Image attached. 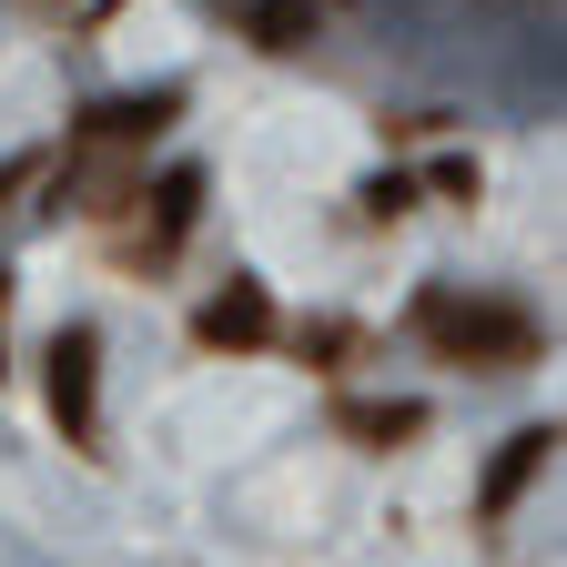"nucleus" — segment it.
Segmentation results:
<instances>
[{"label":"nucleus","mask_w":567,"mask_h":567,"mask_svg":"<svg viewBox=\"0 0 567 567\" xmlns=\"http://www.w3.org/2000/svg\"><path fill=\"white\" fill-rule=\"evenodd\" d=\"M0 315H11V274H0Z\"/></svg>","instance_id":"9b49d317"},{"label":"nucleus","mask_w":567,"mask_h":567,"mask_svg":"<svg viewBox=\"0 0 567 567\" xmlns=\"http://www.w3.org/2000/svg\"><path fill=\"white\" fill-rule=\"evenodd\" d=\"M173 112H183L173 82H163V92H132V102H92V112H82V142H102V153H132V142H153Z\"/></svg>","instance_id":"423d86ee"},{"label":"nucleus","mask_w":567,"mask_h":567,"mask_svg":"<svg viewBox=\"0 0 567 567\" xmlns=\"http://www.w3.org/2000/svg\"><path fill=\"white\" fill-rule=\"evenodd\" d=\"M425 183H436L446 203H476V163H466V153H446V163H436V173H425Z\"/></svg>","instance_id":"9d476101"},{"label":"nucleus","mask_w":567,"mask_h":567,"mask_svg":"<svg viewBox=\"0 0 567 567\" xmlns=\"http://www.w3.org/2000/svg\"><path fill=\"white\" fill-rule=\"evenodd\" d=\"M305 31H315V0H264V11H254L264 51H305Z\"/></svg>","instance_id":"6e6552de"},{"label":"nucleus","mask_w":567,"mask_h":567,"mask_svg":"<svg viewBox=\"0 0 567 567\" xmlns=\"http://www.w3.org/2000/svg\"><path fill=\"white\" fill-rule=\"evenodd\" d=\"M193 344H213V354H264V344H274V295H264L254 274H234L224 295H203Z\"/></svg>","instance_id":"7ed1b4c3"},{"label":"nucleus","mask_w":567,"mask_h":567,"mask_svg":"<svg viewBox=\"0 0 567 567\" xmlns=\"http://www.w3.org/2000/svg\"><path fill=\"white\" fill-rule=\"evenodd\" d=\"M547 466H557V425H517L507 456H496L486 486H476V527H507V517H517V496H527Z\"/></svg>","instance_id":"20e7f679"},{"label":"nucleus","mask_w":567,"mask_h":567,"mask_svg":"<svg viewBox=\"0 0 567 567\" xmlns=\"http://www.w3.org/2000/svg\"><path fill=\"white\" fill-rule=\"evenodd\" d=\"M41 395H51V425H61V446H102V334L92 324H61L51 354H41Z\"/></svg>","instance_id":"f03ea898"},{"label":"nucleus","mask_w":567,"mask_h":567,"mask_svg":"<svg viewBox=\"0 0 567 567\" xmlns=\"http://www.w3.org/2000/svg\"><path fill=\"white\" fill-rule=\"evenodd\" d=\"M354 203H365L375 224H395V213H415V173H375V183L354 193Z\"/></svg>","instance_id":"1a4fd4ad"},{"label":"nucleus","mask_w":567,"mask_h":567,"mask_svg":"<svg viewBox=\"0 0 567 567\" xmlns=\"http://www.w3.org/2000/svg\"><path fill=\"white\" fill-rule=\"evenodd\" d=\"M415 344L446 354V365H476V375H517V365H537V315L496 305V295H456V284H425L415 295Z\"/></svg>","instance_id":"f257e3e1"},{"label":"nucleus","mask_w":567,"mask_h":567,"mask_svg":"<svg viewBox=\"0 0 567 567\" xmlns=\"http://www.w3.org/2000/svg\"><path fill=\"white\" fill-rule=\"evenodd\" d=\"M334 425H344L354 446H375V456H385V446L425 436V405H415V395H344V405H334Z\"/></svg>","instance_id":"0eeeda50"},{"label":"nucleus","mask_w":567,"mask_h":567,"mask_svg":"<svg viewBox=\"0 0 567 567\" xmlns=\"http://www.w3.org/2000/svg\"><path fill=\"white\" fill-rule=\"evenodd\" d=\"M142 203H153V234H142L132 254H142V274H153V264H173V254H183V234H193V213H203V173H193V163H173Z\"/></svg>","instance_id":"39448f33"}]
</instances>
